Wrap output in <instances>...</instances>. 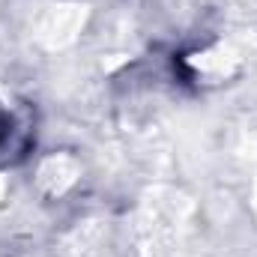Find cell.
<instances>
[{"label":"cell","mask_w":257,"mask_h":257,"mask_svg":"<svg viewBox=\"0 0 257 257\" xmlns=\"http://www.w3.org/2000/svg\"><path fill=\"white\" fill-rule=\"evenodd\" d=\"M30 144V120L21 114H3L0 117V159L18 162Z\"/></svg>","instance_id":"cell-1"}]
</instances>
